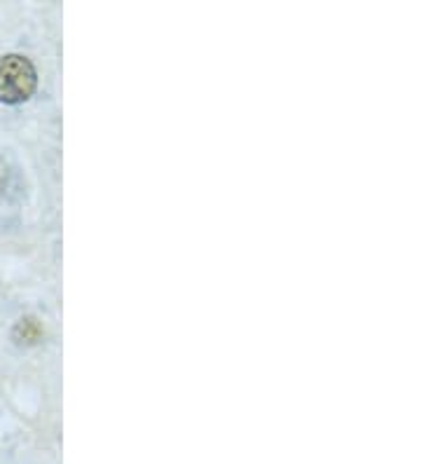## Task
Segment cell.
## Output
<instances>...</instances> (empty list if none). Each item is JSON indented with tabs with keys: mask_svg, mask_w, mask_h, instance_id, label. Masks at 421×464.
<instances>
[{
	"mask_svg": "<svg viewBox=\"0 0 421 464\" xmlns=\"http://www.w3.org/2000/svg\"><path fill=\"white\" fill-rule=\"evenodd\" d=\"M38 87V71L31 59L22 54H5L0 57V102L24 103L35 94Z\"/></svg>",
	"mask_w": 421,
	"mask_h": 464,
	"instance_id": "6da1fadb",
	"label": "cell"
}]
</instances>
